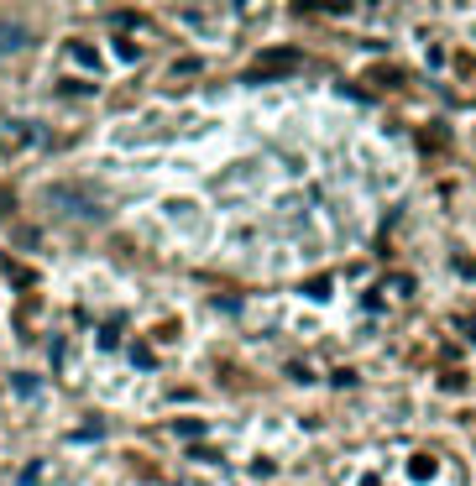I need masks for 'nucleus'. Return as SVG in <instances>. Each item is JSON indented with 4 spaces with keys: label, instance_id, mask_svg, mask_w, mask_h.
<instances>
[{
    "label": "nucleus",
    "instance_id": "1",
    "mask_svg": "<svg viewBox=\"0 0 476 486\" xmlns=\"http://www.w3.org/2000/svg\"><path fill=\"white\" fill-rule=\"evenodd\" d=\"M298 63H304V53L298 48H273L257 58V68H251V79H283V73H293Z\"/></svg>",
    "mask_w": 476,
    "mask_h": 486
},
{
    "label": "nucleus",
    "instance_id": "2",
    "mask_svg": "<svg viewBox=\"0 0 476 486\" xmlns=\"http://www.w3.org/2000/svg\"><path fill=\"white\" fill-rule=\"evenodd\" d=\"M26 42H32V32H26V26L0 21V53H16V48H26Z\"/></svg>",
    "mask_w": 476,
    "mask_h": 486
},
{
    "label": "nucleus",
    "instance_id": "3",
    "mask_svg": "<svg viewBox=\"0 0 476 486\" xmlns=\"http://www.w3.org/2000/svg\"><path fill=\"white\" fill-rule=\"evenodd\" d=\"M68 53L84 63V68H100V53H95V48H84V42H68Z\"/></svg>",
    "mask_w": 476,
    "mask_h": 486
},
{
    "label": "nucleus",
    "instance_id": "4",
    "mask_svg": "<svg viewBox=\"0 0 476 486\" xmlns=\"http://www.w3.org/2000/svg\"><path fill=\"white\" fill-rule=\"evenodd\" d=\"M408 476H414V481H429V476H434V460H429V455H414V465H408Z\"/></svg>",
    "mask_w": 476,
    "mask_h": 486
},
{
    "label": "nucleus",
    "instance_id": "5",
    "mask_svg": "<svg viewBox=\"0 0 476 486\" xmlns=\"http://www.w3.org/2000/svg\"><path fill=\"white\" fill-rule=\"evenodd\" d=\"M100 345H105V351H110V345H120V330H116V324H105V330H100Z\"/></svg>",
    "mask_w": 476,
    "mask_h": 486
},
{
    "label": "nucleus",
    "instance_id": "6",
    "mask_svg": "<svg viewBox=\"0 0 476 486\" xmlns=\"http://www.w3.org/2000/svg\"><path fill=\"white\" fill-rule=\"evenodd\" d=\"M11 387H16V392H21V398H32V392H37V377H16V382H11Z\"/></svg>",
    "mask_w": 476,
    "mask_h": 486
},
{
    "label": "nucleus",
    "instance_id": "7",
    "mask_svg": "<svg viewBox=\"0 0 476 486\" xmlns=\"http://www.w3.org/2000/svg\"><path fill=\"white\" fill-rule=\"evenodd\" d=\"M461 330H466V335H471V340H476V319H461Z\"/></svg>",
    "mask_w": 476,
    "mask_h": 486
}]
</instances>
